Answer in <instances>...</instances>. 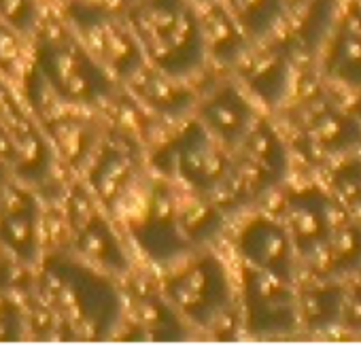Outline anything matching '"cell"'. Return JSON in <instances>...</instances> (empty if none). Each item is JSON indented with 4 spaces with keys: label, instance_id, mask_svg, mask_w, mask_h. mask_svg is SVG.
<instances>
[{
    "label": "cell",
    "instance_id": "obj_10",
    "mask_svg": "<svg viewBox=\"0 0 361 357\" xmlns=\"http://www.w3.org/2000/svg\"><path fill=\"white\" fill-rule=\"evenodd\" d=\"M73 22L85 39V52H92V56L102 60V64L111 71L121 73V77L128 79L142 66V52L138 41L113 18L96 16L85 24L81 20Z\"/></svg>",
    "mask_w": 361,
    "mask_h": 357
},
{
    "label": "cell",
    "instance_id": "obj_11",
    "mask_svg": "<svg viewBox=\"0 0 361 357\" xmlns=\"http://www.w3.org/2000/svg\"><path fill=\"white\" fill-rule=\"evenodd\" d=\"M321 75L336 87L361 92V24L340 18L321 47Z\"/></svg>",
    "mask_w": 361,
    "mask_h": 357
},
{
    "label": "cell",
    "instance_id": "obj_6",
    "mask_svg": "<svg viewBox=\"0 0 361 357\" xmlns=\"http://www.w3.org/2000/svg\"><path fill=\"white\" fill-rule=\"evenodd\" d=\"M236 245L247 268L295 283L300 255L281 219L253 217L240 230Z\"/></svg>",
    "mask_w": 361,
    "mask_h": 357
},
{
    "label": "cell",
    "instance_id": "obj_16",
    "mask_svg": "<svg viewBox=\"0 0 361 357\" xmlns=\"http://www.w3.org/2000/svg\"><path fill=\"white\" fill-rule=\"evenodd\" d=\"M132 87L136 90V94L153 109H157L159 113H168V115H180L188 109H192L194 96L190 90H185L183 85H178L174 75H168L159 68H138L134 71L130 77Z\"/></svg>",
    "mask_w": 361,
    "mask_h": 357
},
{
    "label": "cell",
    "instance_id": "obj_5",
    "mask_svg": "<svg viewBox=\"0 0 361 357\" xmlns=\"http://www.w3.org/2000/svg\"><path fill=\"white\" fill-rule=\"evenodd\" d=\"M170 298L180 310L198 319V323L209 325L217 321L228 313L232 302L226 266L213 255L198 260V264L170 283Z\"/></svg>",
    "mask_w": 361,
    "mask_h": 357
},
{
    "label": "cell",
    "instance_id": "obj_4",
    "mask_svg": "<svg viewBox=\"0 0 361 357\" xmlns=\"http://www.w3.org/2000/svg\"><path fill=\"white\" fill-rule=\"evenodd\" d=\"M236 151L240 155L234 164V174L245 196L266 194L285 183L291 157L285 138L270 121L259 117Z\"/></svg>",
    "mask_w": 361,
    "mask_h": 357
},
{
    "label": "cell",
    "instance_id": "obj_18",
    "mask_svg": "<svg viewBox=\"0 0 361 357\" xmlns=\"http://www.w3.org/2000/svg\"><path fill=\"white\" fill-rule=\"evenodd\" d=\"M304 11L295 30V45L306 56H314L325 45L338 24V0H304Z\"/></svg>",
    "mask_w": 361,
    "mask_h": 357
},
{
    "label": "cell",
    "instance_id": "obj_13",
    "mask_svg": "<svg viewBox=\"0 0 361 357\" xmlns=\"http://www.w3.org/2000/svg\"><path fill=\"white\" fill-rule=\"evenodd\" d=\"M344 302V281L334 277H319L298 289L300 327L312 334H327L340 329Z\"/></svg>",
    "mask_w": 361,
    "mask_h": 357
},
{
    "label": "cell",
    "instance_id": "obj_19",
    "mask_svg": "<svg viewBox=\"0 0 361 357\" xmlns=\"http://www.w3.org/2000/svg\"><path fill=\"white\" fill-rule=\"evenodd\" d=\"M325 188L338 207L361 219V151L334 157Z\"/></svg>",
    "mask_w": 361,
    "mask_h": 357
},
{
    "label": "cell",
    "instance_id": "obj_8",
    "mask_svg": "<svg viewBox=\"0 0 361 357\" xmlns=\"http://www.w3.org/2000/svg\"><path fill=\"white\" fill-rule=\"evenodd\" d=\"M257 119L251 96L236 83L219 85L200 102V123L226 149H236Z\"/></svg>",
    "mask_w": 361,
    "mask_h": 357
},
{
    "label": "cell",
    "instance_id": "obj_9",
    "mask_svg": "<svg viewBox=\"0 0 361 357\" xmlns=\"http://www.w3.org/2000/svg\"><path fill=\"white\" fill-rule=\"evenodd\" d=\"M243 83L247 92L268 104L276 107L281 104L293 83V71H291V60L289 54L281 47H262V49H251L236 62Z\"/></svg>",
    "mask_w": 361,
    "mask_h": 357
},
{
    "label": "cell",
    "instance_id": "obj_2",
    "mask_svg": "<svg viewBox=\"0 0 361 357\" xmlns=\"http://www.w3.org/2000/svg\"><path fill=\"white\" fill-rule=\"evenodd\" d=\"M344 215L348 213L338 207L327 188L300 186L285 194L281 222L285 224L300 260L314 266L334 232V226Z\"/></svg>",
    "mask_w": 361,
    "mask_h": 357
},
{
    "label": "cell",
    "instance_id": "obj_15",
    "mask_svg": "<svg viewBox=\"0 0 361 357\" xmlns=\"http://www.w3.org/2000/svg\"><path fill=\"white\" fill-rule=\"evenodd\" d=\"M200 22L207 52H211L219 62L236 66V62L249 52L253 41L245 35V30L228 11V7L217 5L215 0H209L207 16Z\"/></svg>",
    "mask_w": 361,
    "mask_h": 357
},
{
    "label": "cell",
    "instance_id": "obj_14",
    "mask_svg": "<svg viewBox=\"0 0 361 357\" xmlns=\"http://www.w3.org/2000/svg\"><path fill=\"white\" fill-rule=\"evenodd\" d=\"M319 277H334L340 281L361 279V219L344 215L314 262Z\"/></svg>",
    "mask_w": 361,
    "mask_h": 357
},
{
    "label": "cell",
    "instance_id": "obj_20",
    "mask_svg": "<svg viewBox=\"0 0 361 357\" xmlns=\"http://www.w3.org/2000/svg\"><path fill=\"white\" fill-rule=\"evenodd\" d=\"M340 329L361 336V279L344 281V302H342V317Z\"/></svg>",
    "mask_w": 361,
    "mask_h": 357
},
{
    "label": "cell",
    "instance_id": "obj_12",
    "mask_svg": "<svg viewBox=\"0 0 361 357\" xmlns=\"http://www.w3.org/2000/svg\"><path fill=\"white\" fill-rule=\"evenodd\" d=\"M41 54L45 58V75L58 94L75 100H92L94 96L102 94V87L94 83L98 73L85 71V49L68 41H51Z\"/></svg>",
    "mask_w": 361,
    "mask_h": 357
},
{
    "label": "cell",
    "instance_id": "obj_21",
    "mask_svg": "<svg viewBox=\"0 0 361 357\" xmlns=\"http://www.w3.org/2000/svg\"><path fill=\"white\" fill-rule=\"evenodd\" d=\"M35 3L32 0H0V13L9 22L18 24L22 30L35 24Z\"/></svg>",
    "mask_w": 361,
    "mask_h": 357
},
{
    "label": "cell",
    "instance_id": "obj_22",
    "mask_svg": "<svg viewBox=\"0 0 361 357\" xmlns=\"http://www.w3.org/2000/svg\"><path fill=\"white\" fill-rule=\"evenodd\" d=\"M200 3H209V0H200Z\"/></svg>",
    "mask_w": 361,
    "mask_h": 357
},
{
    "label": "cell",
    "instance_id": "obj_17",
    "mask_svg": "<svg viewBox=\"0 0 361 357\" xmlns=\"http://www.w3.org/2000/svg\"><path fill=\"white\" fill-rule=\"evenodd\" d=\"M228 11L251 41H264L287 20V0H226Z\"/></svg>",
    "mask_w": 361,
    "mask_h": 357
},
{
    "label": "cell",
    "instance_id": "obj_7",
    "mask_svg": "<svg viewBox=\"0 0 361 357\" xmlns=\"http://www.w3.org/2000/svg\"><path fill=\"white\" fill-rule=\"evenodd\" d=\"M304 136L317 153L327 157L361 151V117L331 98H321L306 113Z\"/></svg>",
    "mask_w": 361,
    "mask_h": 357
},
{
    "label": "cell",
    "instance_id": "obj_3",
    "mask_svg": "<svg viewBox=\"0 0 361 357\" xmlns=\"http://www.w3.org/2000/svg\"><path fill=\"white\" fill-rule=\"evenodd\" d=\"M245 325L255 336H291L300 329L298 285L245 266Z\"/></svg>",
    "mask_w": 361,
    "mask_h": 357
},
{
    "label": "cell",
    "instance_id": "obj_1",
    "mask_svg": "<svg viewBox=\"0 0 361 357\" xmlns=\"http://www.w3.org/2000/svg\"><path fill=\"white\" fill-rule=\"evenodd\" d=\"M134 37L153 66L180 77L207 56L202 22L185 0H140L130 16Z\"/></svg>",
    "mask_w": 361,
    "mask_h": 357
}]
</instances>
